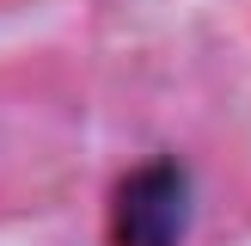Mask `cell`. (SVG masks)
Here are the masks:
<instances>
[{
  "label": "cell",
  "mask_w": 251,
  "mask_h": 246,
  "mask_svg": "<svg viewBox=\"0 0 251 246\" xmlns=\"http://www.w3.org/2000/svg\"><path fill=\"white\" fill-rule=\"evenodd\" d=\"M196 209L190 166L178 154H147L110 191V246H184Z\"/></svg>",
  "instance_id": "6da1fadb"
}]
</instances>
